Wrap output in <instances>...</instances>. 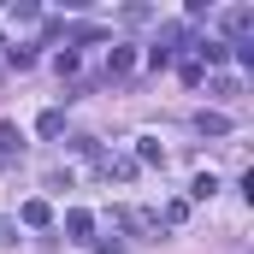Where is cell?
<instances>
[{
  "label": "cell",
  "mask_w": 254,
  "mask_h": 254,
  "mask_svg": "<svg viewBox=\"0 0 254 254\" xmlns=\"http://www.w3.org/2000/svg\"><path fill=\"white\" fill-rule=\"evenodd\" d=\"M101 172H107V178H136V160H125V154H101Z\"/></svg>",
  "instance_id": "8992f818"
},
{
  "label": "cell",
  "mask_w": 254,
  "mask_h": 254,
  "mask_svg": "<svg viewBox=\"0 0 254 254\" xmlns=\"http://www.w3.org/2000/svg\"><path fill=\"white\" fill-rule=\"evenodd\" d=\"M195 130L201 136H231V119L225 113H195Z\"/></svg>",
  "instance_id": "277c9868"
},
{
  "label": "cell",
  "mask_w": 254,
  "mask_h": 254,
  "mask_svg": "<svg viewBox=\"0 0 254 254\" xmlns=\"http://www.w3.org/2000/svg\"><path fill=\"white\" fill-rule=\"evenodd\" d=\"M18 154H24V136H18V125H0V160L12 166Z\"/></svg>",
  "instance_id": "3957f363"
},
{
  "label": "cell",
  "mask_w": 254,
  "mask_h": 254,
  "mask_svg": "<svg viewBox=\"0 0 254 254\" xmlns=\"http://www.w3.org/2000/svg\"><path fill=\"white\" fill-rule=\"evenodd\" d=\"M119 219H125L130 231H142V237H154V231H160V213H148V207H125Z\"/></svg>",
  "instance_id": "6da1fadb"
},
{
  "label": "cell",
  "mask_w": 254,
  "mask_h": 254,
  "mask_svg": "<svg viewBox=\"0 0 254 254\" xmlns=\"http://www.w3.org/2000/svg\"><path fill=\"white\" fill-rule=\"evenodd\" d=\"M195 54H201V60H207V65H219V60H225V54H231V48H225V42H201Z\"/></svg>",
  "instance_id": "4fadbf2b"
},
{
  "label": "cell",
  "mask_w": 254,
  "mask_h": 254,
  "mask_svg": "<svg viewBox=\"0 0 254 254\" xmlns=\"http://www.w3.org/2000/svg\"><path fill=\"white\" fill-rule=\"evenodd\" d=\"M136 71V54L130 48H113V60H107V77H130Z\"/></svg>",
  "instance_id": "52a82bcc"
},
{
  "label": "cell",
  "mask_w": 254,
  "mask_h": 254,
  "mask_svg": "<svg viewBox=\"0 0 254 254\" xmlns=\"http://www.w3.org/2000/svg\"><path fill=\"white\" fill-rule=\"evenodd\" d=\"M136 160H142V166H154V160H166V154H160V142H154V136H142V142H136Z\"/></svg>",
  "instance_id": "30bf717a"
},
{
  "label": "cell",
  "mask_w": 254,
  "mask_h": 254,
  "mask_svg": "<svg viewBox=\"0 0 254 254\" xmlns=\"http://www.w3.org/2000/svg\"><path fill=\"white\" fill-rule=\"evenodd\" d=\"M219 24H225L231 36H249V30H254V6H231V12H225Z\"/></svg>",
  "instance_id": "7a4b0ae2"
},
{
  "label": "cell",
  "mask_w": 254,
  "mask_h": 254,
  "mask_svg": "<svg viewBox=\"0 0 254 254\" xmlns=\"http://www.w3.org/2000/svg\"><path fill=\"white\" fill-rule=\"evenodd\" d=\"M65 231H71L77 243H89V231H95V213H83V207H77V213H65Z\"/></svg>",
  "instance_id": "5b68a950"
},
{
  "label": "cell",
  "mask_w": 254,
  "mask_h": 254,
  "mask_svg": "<svg viewBox=\"0 0 254 254\" xmlns=\"http://www.w3.org/2000/svg\"><path fill=\"white\" fill-rule=\"evenodd\" d=\"M36 130H42V136H60V130H65V113H60V107H48V113H42V125H36Z\"/></svg>",
  "instance_id": "9c48e42d"
},
{
  "label": "cell",
  "mask_w": 254,
  "mask_h": 254,
  "mask_svg": "<svg viewBox=\"0 0 254 254\" xmlns=\"http://www.w3.org/2000/svg\"><path fill=\"white\" fill-rule=\"evenodd\" d=\"M18 219H24V225H48V219H54V207H48V201H24V207H18Z\"/></svg>",
  "instance_id": "ba28073f"
},
{
  "label": "cell",
  "mask_w": 254,
  "mask_h": 254,
  "mask_svg": "<svg viewBox=\"0 0 254 254\" xmlns=\"http://www.w3.org/2000/svg\"><path fill=\"white\" fill-rule=\"evenodd\" d=\"M184 219H190V201H172V207L160 213V225H184Z\"/></svg>",
  "instance_id": "7c38bea8"
},
{
  "label": "cell",
  "mask_w": 254,
  "mask_h": 254,
  "mask_svg": "<svg viewBox=\"0 0 254 254\" xmlns=\"http://www.w3.org/2000/svg\"><path fill=\"white\" fill-rule=\"evenodd\" d=\"M213 190H219V178H213V172H201V178H195V184H190V195H195V201H207V195H213Z\"/></svg>",
  "instance_id": "8fae6325"
}]
</instances>
